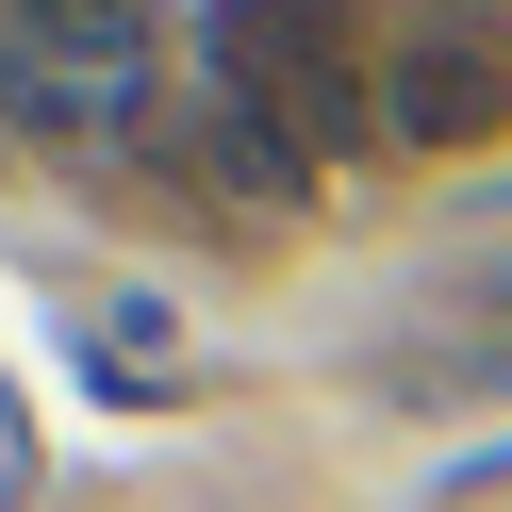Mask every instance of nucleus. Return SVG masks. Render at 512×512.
Instances as JSON below:
<instances>
[{"label": "nucleus", "instance_id": "3", "mask_svg": "<svg viewBox=\"0 0 512 512\" xmlns=\"http://www.w3.org/2000/svg\"><path fill=\"white\" fill-rule=\"evenodd\" d=\"M512 116V17L496 0H413L380 34V133L397 149H479Z\"/></svg>", "mask_w": 512, "mask_h": 512}, {"label": "nucleus", "instance_id": "2", "mask_svg": "<svg viewBox=\"0 0 512 512\" xmlns=\"http://www.w3.org/2000/svg\"><path fill=\"white\" fill-rule=\"evenodd\" d=\"M133 100H149V0H17L0 17V116L100 133Z\"/></svg>", "mask_w": 512, "mask_h": 512}, {"label": "nucleus", "instance_id": "1", "mask_svg": "<svg viewBox=\"0 0 512 512\" xmlns=\"http://www.w3.org/2000/svg\"><path fill=\"white\" fill-rule=\"evenodd\" d=\"M215 83L265 116V149H380V50L347 0H215Z\"/></svg>", "mask_w": 512, "mask_h": 512}]
</instances>
